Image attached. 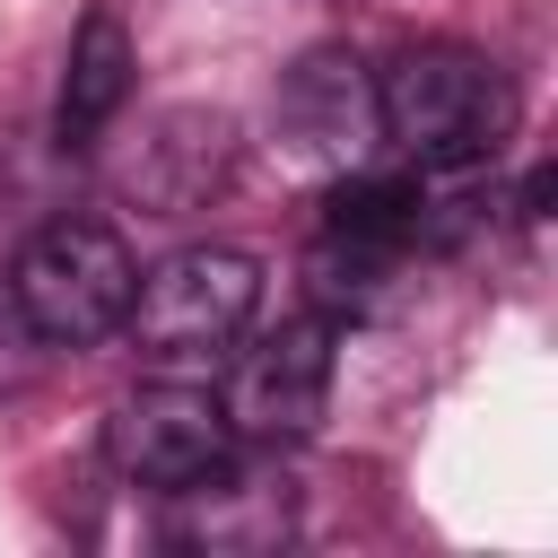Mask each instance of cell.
Instances as JSON below:
<instances>
[{"mask_svg": "<svg viewBox=\"0 0 558 558\" xmlns=\"http://www.w3.org/2000/svg\"><path fill=\"white\" fill-rule=\"evenodd\" d=\"M549 183H558V174L532 166V183H523V218H549Z\"/></svg>", "mask_w": 558, "mask_h": 558, "instance_id": "obj_10", "label": "cell"}, {"mask_svg": "<svg viewBox=\"0 0 558 558\" xmlns=\"http://www.w3.org/2000/svg\"><path fill=\"white\" fill-rule=\"evenodd\" d=\"M131 288H140V262H131L122 227H105V218H44L9 262V305L52 349L113 340L131 314Z\"/></svg>", "mask_w": 558, "mask_h": 558, "instance_id": "obj_2", "label": "cell"}, {"mask_svg": "<svg viewBox=\"0 0 558 558\" xmlns=\"http://www.w3.org/2000/svg\"><path fill=\"white\" fill-rule=\"evenodd\" d=\"M375 122H384V140H392L410 166L462 174V166H480V157L514 131V87H506V70H497L488 52H471V44H410V52H392L384 78H375Z\"/></svg>", "mask_w": 558, "mask_h": 558, "instance_id": "obj_1", "label": "cell"}, {"mask_svg": "<svg viewBox=\"0 0 558 558\" xmlns=\"http://www.w3.org/2000/svg\"><path fill=\"white\" fill-rule=\"evenodd\" d=\"M270 113H279V131L305 148V157H349L357 140H366V122H375V87H366V70H357V52H305L288 78H279V96H270Z\"/></svg>", "mask_w": 558, "mask_h": 558, "instance_id": "obj_9", "label": "cell"}, {"mask_svg": "<svg viewBox=\"0 0 558 558\" xmlns=\"http://www.w3.org/2000/svg\"><path fill=\"white\" fill-rule=\"evenodd\" d=\"M140 87V52H131V26L113 0H87V17L70 26V52H61V96H52V140L78 157L113 131V113L131 105Z\"/></svg>", "mask_w": 558, "mask_h": 558, "instance_id": "obj_8", "label": "cell"}, {"mask_svg": "<svg viewBox=\"0 0 558 558\" xmlns=\"http://www.w3.org/2000/svg\"><path fill=\"white\" fill-rule=\"evenodd\" d=\"M235 453V427H227V410H218V392H201V384H140V392H122L113 410H105V462L131 480V488H183V480H201L209 462H227Z\"/></svg>", "mask_w": 558, "mask_h": 558, "instance_id": "obj_5", "label": "cell"}, {"mask_svg": "<svg viewBox=\"0 0 558 558\" xmlns=\"http://www.w3.org/2000/svg\"><path fill=\"white\" fill-rule=\"evenodd\" d=\"M331 375H340V323H331V305H305V314L270 323L262 340H244L227 357L218 410L253 445H296V436H314V418L331 401Z\"/></svg>", "mask_w": 558, "mask_h": 558, "instance_id": "obj_4", "label": "cell"}, {"mask_svg": "<svg viewBox=\"0 0 558 558\" xmlns=\"http://www.w3.org/2000/svg\"><path fill=\"white\" fill-rule=\"evenodd\" d=\"M253 314H262V262L244 244H183L140 270L122 331L148 366H209L253 331Z\"/></svg>", "mask_w": 558, "mask_h": 558, "instance_id": "obj_3", "label": "cell"}, {"mask_svg": "<svg viewBox=\"0 0 558 558\" xmlns=\"http://www.w3.org/2000/svg\"><path fill=\"white\" fill-rule=\"evenodd\" d=\"M288 523H296V488H288L279 471L244 462V453H227V462H209L201 480L166 488V541H174V549L262 558V549L288 541Z\"/></svg>", "mask_w": 558, "mask_h": 558, "instance_id": "obj_6", "label": "cell"}, {"mask_svg": "<svg viewBox=\"0 0 558 558\" xmlns=\"http://www.w3.org/2000/svg\"><path fill=\"white\" fill-rule=\"evenodd\" d=\"M227 166H235V122L227 113H201V105H174V113H157L131 140L122 201H140V218H192V209L218 201Z\"/></svg>", "mask_w": 558, "mask_h": 558, "instance_id": "obj_7", "label": "cell"}]
</instances>
